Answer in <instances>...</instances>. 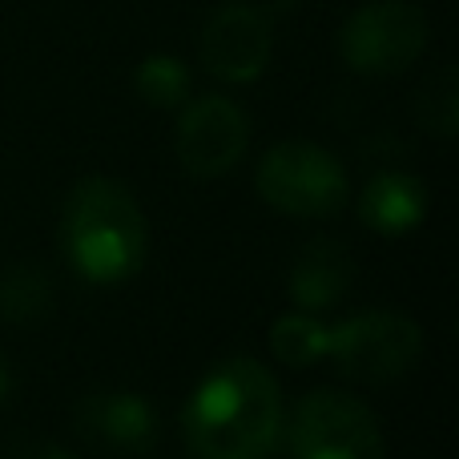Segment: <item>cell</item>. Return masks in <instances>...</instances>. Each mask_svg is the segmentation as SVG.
Returning <instances> with one entry per match:
<instances>
[{
  "label": "cell",
  "mask_w": 459,
  "mask_h": 459,
  "mask_svg": "<svg viewBox=\"0 0 459 459\" xmlns=\"http://www.w3.org/2000/svg\"><path fill=\"white\" fill-rule=\"evenodd\" d=\"M282 431L278 383L254 359L214 367L186 407V439L198 459H266Z\"/></svg>",
  "instance_id": "cell-1"
},
{
  "label": "cell",
  "mask_w": 459,
  "mask_h": 459,
  "mask_svg": "<svg viewBox=\"0 0 459 459\" xmlns=\"http://www.w3.org/2000/svg\"><path fill=\"white\" fill-rule=\"evenodd\" d=\"M61 238L89 282H121L145 258V218L134 194L109 178H85L65 202Z\"/></svg>",
  "instance_id": "cell-2"
},
{
  "label": "cell",
  "mask_w": 459,
  "mask_h": 459,
  "mask_svg": "<svg viewBox=\"0 0 459 459\" xmlns=\"http://www.w3.org/2000/svg\"><path fill=\"white\" fill-rule=\"evenodd\" d=\"M258 194L290 218H326L347 202V174L310 142H282L258 161Z\"/></svg>",
  "instance_id": "cell-3"
},
{
  "label": "cell",
  "mask_w": 459,
  "mask_h": 459,
  "mask_svg": "<svg viewBox=\"0 0 459 459\" xmlns=\"http://www.w3.org/2000/svg\"><path fill=\"white\" fill-rule=\"evenodd\" d=\"M428 45V16L411 0H371L355 8L342 24V61L355 73L371 77H391L403 73Z\"/></svg>",
  "instance_id": "cell-4"
},
{
  "label": "cell",
  "mask_w": 459,
  "mask_h": 459,
  "mask_svg": "<svg viewBox=\"0 0 459 459\" xmlns=\"http://www.w3.org/2000/svg\"><path fill=\"white\" fill-rule=\"evenodd\" d=\"M299 459H383V431L371 407L342 391H315L299 403L290 428Z\"/></svg>",
  "instance_id": "cell-5"
},
{
  "label": "cell",
  "mask_w": 459,
  "mask_h": 459,
  "mask_svg": "<svg viewBox=\"0 0 459 459\" xmlns=\"http://www.w3.org/2000/svg\"><path fill=\"white\" fill-rule=\"evenodd\" d=\"M331 355L355 379L391 383L420 363L423 334L411 318L391 315V310H371V315H359L342 323L339 331H331Z\"/></svg>",
  "instance_id": "cell-6"
},
{
  "label": "cell",
  "mask_w": 459,
  "mask_h": 459,
  "mask_svg": "<svg viewBox=\"0 0 459 459\" xmlns=\"http://www.w3.org/2000/svg\"><path fill=\"white\" fill-rule=\"evenodd\" d=\"M178 161L190 169L194 178H222L242 161L246 145H250V121H246L242 105L230 97H198L186 105L182 121H178Z\"/></svg>",
  "instance_id": "cell-7"
},
{
  "label": "cell",
  "mask_w": 459,
  "mask_h": 459,
  "mask_svg": "<svg viewBox=\"0 0 459 459\" xmlns=\"http://www.w3.org/2000/svg\"><path fill=\"white\" fill-rule=\"evenodd\" d=\"M274 32L254 4H222L198 37L202 65L218 81H254L270 65Z\"/></svg>",
  "instance_id": "cell-8"
},
{
  "label": "cell",
  "mask_w": 459,
  "mask_h": 459,
  "mask_svg": "<svg viewBox=\"0 0 459 459\" xmlns=\"http://www.w3.org/2000/svg\"><path fill=\"white\" fill-rule=\"evenodd\" d=\"M351 254L342 250L339 242H310L307 250L299 254L294 262V274H290V294L299 307L307 310H323L334 307V302L347 294L351 286Z\"/></svg>",
  "instance_id": "cell-9"
},
{
  "label": "cell",
  "mask_w": 459,
  "mask_h": 459,
  "mask_svg": "<svg viewBox=\"0 0 459 459\" xmlns=\"http://www.w3.org/2000/svg\"><path fill=\"white\" fill-rule=\"evenodd\" d=\"M423 210H428V194L407 174H379L363 190V202H359L363 222L379 230V234H403V230L420 222Z\"/></svg>",
  "instance_id": "cell-10"
},
{
  "label": "cell",
  "mask_w": 459,
  "mask_h": 459,
  "mask_svg": "<svg viewBox=\"0 0 459 459\" xmlns=\"http://www.w3.org/2000/svg\"><path fill=\"white\" fill-rule=\"evenodd\" d=\"M85 428L97 431L105 444L121 447V452H137V447L153 444V411L145 399L137 395H101L85 407Z\"/></svg>",
  "instance_id": "cell-11"
},
{
  "label": "cell",
  "mask_w": 459,
  "mask_h": 459,
  "mask_svg": "<svg viewBox=\"0 0 459 459\" xmlns=\"http://www.w3.org/2000/svg\"><path fill=\"white\" fill-rule=\"evenodd\" d=\"M270 347H274V355L282 359V363L307 367V363H315V359L331 355V331L307 315H286L282 323L274 326V334H270Z\"/></svg>",
  "instance_id": "cell-12"
},
{
  "label": "cell",
  "mask_w": 459,
  "mask_h": 459,
  "mask_svg": "<svg viewBox=\"0 0 459 459\" xmlns=\"http://www.w3.org/2000/svg\"><path fill=\"white\" fill-rule=\"evenodd\" d=\"M134 85L150 105L169 109V105H182L186 93H190V69H186L178 56L153 53V56H145V61L137 65Z\"/></svg>",
  "instance_id": "cell-13"
},
{
  "label": "cell",
  "mask_w": 459,
  "mask_h": 459,
  "mask_svg": "<svg viewBox=\"0 0 459 459\" xmlns=\"http://www.w3.org/2000/svg\"><path fill=\"white\" fill-rule=\"evenodd\" d=\"M420 121L439 137H452L455 134V121H459V81L455 69H439L436 77L423 85L420 97Z\"/></svg>",
  "instance_id": "cell-14"
},
{
  "label": "cell",
  "mask_w": 459,
  "mask_h": 459,
  "mask_svg": "<svg viewBox=\"0 0 459 459\" xmlns=\"http://www.w3.org/2000/svg\"><path fill=\"white\" fill-rule=\"evenodd\" d=\"M48 307V282L29 270H13L0 278V315L8 318H37Z\"/></svg>",
  "instance_id": "cell-15"
},
{
  "label": "cell",
  "mask_w": 459,
  "mask_h": 459,
  "mask_svg": "<svg viewBox=\"0 0 459 459\" xmlns=\"http://www.w3.org/2000/svg\"><path fill=\"white\" fill-rule=\"evenodd\" d=\"M4 391H8V371H4V363H0V399H4Z\"/></svg>",
  "instance_id": "cell-16"
}]
</instances>
